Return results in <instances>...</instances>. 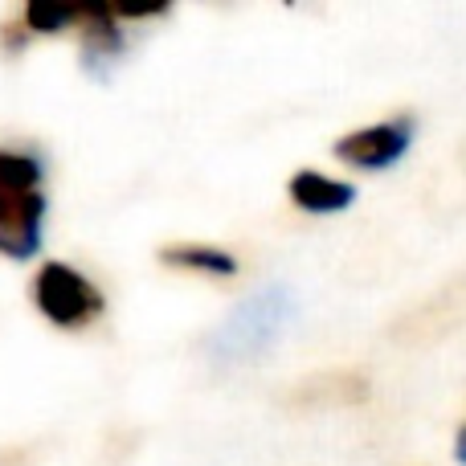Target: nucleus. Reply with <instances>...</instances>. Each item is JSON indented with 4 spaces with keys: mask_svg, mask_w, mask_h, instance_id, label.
<instances>
[{
    "mask_svg": "<svg viewBox=\"0 0 466 466\" xmlns=\"http://www.w3.org/2000/svg\"><path fill=\"white\" fill-rule=\"evenodd\" d=\"M46 209L41 164L25 152H0V254L13 262L37 254Z\"/></svg>",
    "mask_w": 466,
    "mask_h": 466,
    "instance_id": "1",
    "label": "nucleus"
},
{
    "mask_svg": "<svg viewBox=\"0 0 466 466\" xmlns=\"http://www.w3.org/2000/svg\"><path fill=\"white\" fill-rule=\"evenodd\" d=\"M290 319H295V295H290V287L266 282V287H258L254 295L241 299L226 315V323L213 331L209 348L221 360H249V356L266 352L287 331Z\"/></svg>",
    "mask_w": 466,
    "mask_h": 466,
    "instance_id": "2",
    "label": "nucleus"
},
{
    "mask_svg": "<svg viewBox=\"0 0 466 466\" xmlns=\"http://www.w3.org/2000/svg\"><path fill=\"white\" fill-rule=\"evenodd\" d=\"M33 299H37V311L57 328H82L95 315H103V290L66 262L41 266L37 282H33Z\"/></svg>",
    "mask_w": 466,
    "mask_h": 466,
    "instance_id": "3",
    "label": "nucleus"
},
{
    "mask_svg": "<svg viewBox=\"0 0 466 466\" xmlns=\"http://www.w3.org/2000/svg\"><path fill=\"white\" fill-rule=\"evenodd\" d=\"M410 144H413V119H389L336 139L331 152L344 164H352V168H393L410 152Z\"/></svg>",
    "mask_w": 466,
    "mask_h": 466,
    "instance_id": "4",
    "label": "nucleus"
},
{
    "mask_svg": "<svg viewBox=\"0 0 466 466\" xmlns=\"http://www.w3.org/2000/svg\"><path fill=\"white\" fill-rule=\"evenodd\" d=\"M287 193H290V201L307 213H344V209H352V201H356L352 185L328 180L323 172H311V168L295 172L290 185H287Z\"/></svg>",
    "mask_w": 466,
    "mask_h": 466,
    "instance_id": "5",
    "label": "nucleus"
},
{
    "mask_svg": "<svg viewBox=\"0 0 466 466\" xmlns=\"http://www.w3.org/2000/svg\"><path fill=\"white\" fill-rule=\"evenodd\" d=\"M160 262H164V266H180V270L221 274V279L238 274V258H233L229 249H218V246H193V241H185V246H164V249H160Z\"/></svg>",
    "mask_w": 466,
    "mask_h": 466,
    "instance_id": "6",
    "label": "nucleus"
},
{
    "mask_svg": "<svg viewBox=\"0 0 466 466\" xmlns=\"http://www.w3.org/2000/svg\"><path fill=\"white\" fill-rule=\"evenodd\" d=\"M74 16H78L74 8H37L33 5L29 13H25V25L37 33H54V29H62V25H70Z\"/></svg>",
    "mask_w": 466,
    "mask_h": 466,
    "instance_id": "7",
    "label": "nucleus"
},
{
    "mask_svg": "<svg viewBox=\"0 0 466 466\" xmlns=\"http://www.w3.org/2000/svg\"><path fill=\"white\" fill-rule=\"evenodd\" d=\"M454 459H459L466 466V426L459 430V438H454Z\"/></svg>",
    "mask_w": 466,
    "mask_h": 466,
    "instance_id": "8",
    "label": "nucleus"
}]
</instances>
